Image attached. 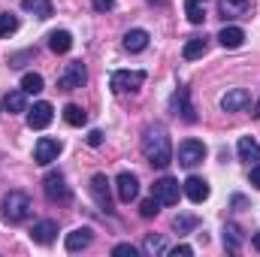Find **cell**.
<instances>
[{
  "label": "cell",
  "mask_w": 260,
  "mask_h": 257,
  "mask_svg": "<svg viewBox=\"0 0 260 257\" xmlns=\"http://www.w3.org/2000/svg\"><path fill=\"white\" fill-rule=\"evenodd\" d=\"M43 85H46V82H43L40 73H24V76H21V91H24V94H40Z\"/></svg>",
  "instance_id": "83f0119b"
},
{
  "label": "cell",
  "mask_w": 260,
  "mask_h": 257,
  "mask_svg": "<svg viewBox=\"0 0 260 257\" xmlns=\"http://www.w3.org/2000/svg\"><path fill=\"white\" fill-rule=\"evenodd\" d=\"M142 251H145L148 257L167 254V242H164V236H154V233H148V236H145V242H142Z\"/></svg>",
  "instance_id": "484cf974"
},
{
  "label": "cell",
  "mask_w": 260,
  "mask_h": 257,
  "mask_svg": "<svg viewBox=\"0 0 260 257\" xmlns=\"http://www.w3.org/2000/svg\"><path fill=\"white\" fill-rule=\"evenodd\" d=\"M115 191H118V200H121V203H133V200L139 197V179H136L133 173H118Z\"/></svg>",
  "instance_id": "9a60e30c"
},
{
  "label": "cell",
  "mask_w": 260,
  "mask_h": 257,
  "mask_svg": "<svg viewBox=\"0 0 260 257\" xmlns=\"http://www.w3.org/2000/svg\"><path fill=\"white\" fill-rule=\"evenodd\" d=\"M64 121H67V124H73V127H82V124L88 121V115H85V109H82V106L67 103V106H64Z\"/></svg>",
  "instance_id": "4316f807"
},
{
  "label": "cell",
  "mask_w": 260,
  "mask_h": 257,
  "mask_svg": "<svg viewBox=\"0 0 260 257\" xmlns=\"http://www.w3.org/2000/svg\"><path fill=\"white\" fill-rule=\"evenodd\" d=\"M49 49H52L55 55H67V52L73 49V34H70V30H52V34H49Z\"/></svg>",
  "instance_id": "44dd1931"
},
{
  "label": "cell",
  "mask_w": 260,
  "mask_h": 257,
  "mask_svg": "<svg viewBox=\"0 0 260 257\" xmlns=\"http://www.w3.org/2000/svg\"><path fill=\"white\" fill-rule=\"evenodd\" d=\"M139 212H142V218H154V215L160 212V203H157V200L151 197V200H145V203L139 206Z\"/></svg>",
  "instance_id": "4dcf8cb0"
},
{
  "label": "cell",
  "mask_w": 260,
  "mask_h": 257,
  "mask_svg": "<svg viewBox=\"0 0 260 257\" xmlns=\"http://www.w3.org/2000/svg\"><path fill=\"white\" fill-rule=\"evenodd\" d=\"M179 167H185V170H194L197 164H203L206 160V145L200 142V139H185L182 145H179Z\"/></svg>",
  "instance_id": "8992f818"
},
{
  "label": "cell",
  "mask_w": 260,
  "mask_h": 257,
  "mask_svg": "<svg viewBox=\"0 0 260 257\" xmlns=\"http://www.w3.org/2000/svg\"><path fill=\"white\" fill-rule=\"evenodd\" d=\"M185 15L191 24H203L206 18V0H185Z\"/></svg>",
  "instance_id": "d4e9b609"
},
{
  "label": "cell",
  "mask_w": 260,
  "mask_h": 257,
  "mask_svg": "<svg viewBox=\"0 0 260 257\" xmlns=\"http://www.w3.org/2000/svg\"><path fill=\"white\" fill-rule=\"evenodd\" d=\"M142 154L151 167L167 170L173 164V142H170V130L164 127L160 121L148 124L142 130Z\"/></svg>",
  "instance_id": "6da1fadb"
},
{
  "label": "cell",
  "mask_w": 260,
  "mask_h": 257,
  "mask_svg": "<svg viewBox=\"0 0 260 257\" xmlns=\"http://www.w3.org/2000/svg\"><path fill=\"white\" fill-rule=\"evenodd\" d=\"M30 212H34V206H30V197L24 191H9L0 203V215L6 224H21L30 218Z\"/></svg>",
  "instance_id": "7a4b0ae2"
},
{
  "label": "cell",
  "mask_w": 260,
  "mask_h": 257,
  "mask_svg": "<svg viewBox=\"0 0 260 257\" xmlns=\"http://www.w3.org/2000/svg\"><path fill=\"white\" fill-rule=\"evenodd\" d=\"M218 43H221L224 49H239V46L245 43V30H242V27H236V24H227V27H221Z\"/></svg>",
  "instance_id": "ac0fdd59"
},
{
  "label": "cell",
  "mask_w": 260,
  "mask_h": 257,
  "mask_svg": "<svg viewBox=\"0 0 260 257\" xmlns=\"http://www.w3.org/2000/svg\"><path fill=\"white\" fill-rule=\"evenodd\" d=\"M91 3H94V9H97V12H109V9L115 6V0H91Z\"/></svg>",
  "instance_id": "e575fe53"
},
{
  "label": "cell",
  "mask_w": 260,
  "mask_h": 257,
  "mask_svg": "<svg viewBox=\"0 0 260 257\" xmlns=\"http://www.w3.org/2000/svg\"><path fill=\"white\" fill-rule=\"evenodd\" d=\"M15 30H18V18L12 12H0V40L3 37H12Z\"/></svg>",
  "instance_id": "f546056e"
},
{
  "label": "cell",
  "mask_w": 260,
  "mask_h": 257,
  "mask_svg": "<svg viewBox=\"0 0 260 257\" xmlns=\"http://www.w3.org/2000/svg\"><path fill=\"white\" fill-rule=\"evenodd\" d=\"M148 30H142V27H133L124 34V49H127L130 55H139V52H145L148 49Z\"/></svg>",
  "instance_id": "e0dca14e"
},
{
  "label": "cell",
  "mask_w": 260,
  "mask_h": 257,
  "mask_svg": "<svg viewBox=\"0 0 260 257\" xmlns=\"http://www.w3.org/2000/svg\"><path fill=\"white\" fill-rule=\"evenodd\" d=\"M167 254L170 257H191L194 248H191V245H176V248H167Z\"/></svg>",
  "instance_id": "d6a6232c"
},
{
  "label": "cell",
  "mask_w": 260,
  "mask_h": 257,
  "mask_svg": "<svg viewBox=\"0 0 260 257\" xmlns=\"http://www.w3.org/2000/svg\"><path fill=\"white\" fill-rule=\"evenodd\" d=\"M251 185H254V188H260V160L251 167Z\"/></svg>",
  "instance_id": "d590c367"
},
{
  "label": "cell",
  "mask_w": 260,
  "mask_h": 257,
  "mask_svg": "<svg viewBox=\"0 0 260 257\" xmlns=\"http://www.w3.org/2000/svg\"><path fill=\"white\" fill-rule=\"evenodd\" d=\"M236 151H239V160H248V164H251V160L257 164L260 160V145L251 139V136H242L239 145H236Z\"/></svg>",
  "instance_id": "cb8c5ba5"
},
{
  "label": "cell",
  "mask_w": 260,
  "mask_h": 257,
  "mask_svg": "<svg viewBox=\"0 0 260 257\" xmlns=\"http://www.w3.org/2000/svg\"><path fill=\"white\" fill-rule=\"evenodd\" d=\"M21 9L24 12H30V15H37L40 21H46V18H52V0H21Z\"/></svg>",
  "instance_id": "603a6c76"
},
{
  "label": "cell",
  "mask_w": 260,
  "mask_h": 257,
  "mask_svg": "<svg viewBox=\"0 0 260 257\" xmlns=\"http://www.w3.org/2000/svg\"><path fill=\"white\" fill-rule=\"evenodd\" d=\"M233 206H236V212H239V209H245L248 203H245V197H239V194H236V197H233Z\"/></svg>",
  "instance_id": "8d00e7d4"
},
{
  "label": "cell",
  "mask_w": 260,
  "mask_h": 257,
  "mask_svg": "<svg viewBox=\"0 0 260 257\" xmlns=\"http://www.w3.org/2000/svg\"><path fill=\"white\" fill-rule=\"evenodd\" d=\"M170 112L173 115H182V121L194 124L197 121V109L191 106V91L188 88H176L173 97H170Z\"/></svg>",
  "instance_id": "52a82bcc"
},
{
  "label": "cell",
  "mask_w": 260,
  "mask_h": 257,
  "mask_svg": "<svg viewBox=\"0 0 260 257\" xmlns=\"http://www.w3.org/2000/svg\"><path fill=\"white\" fill-rule=\"evenodd\" d=\"M112 254H115V257H136L139 251H136L130 242H121V245H115V248H112Z\"/></svg>",
  "instance_id": "1f68e13d"
},
{
  "label": "cell",
  "mask_w": 260,
  "mask_h": 257,
  "mask_svg": "<svg viewBox=\"0 0 260 257\" xmlns=\"http://www.w3.org/2000/svg\"><path fill=\"white\" fill-rule=\"evenodd\" d=\"M61 139H52V136H40L37 139V145H34V160L40 164V167H49L52 160H58V154H61Z\"/></svg>",
  "instance_id": "9c48e42d"
},
{
  "label": "cell",
  "mask_w": 260,
  "mask_h": 257,
  "mask_svg": "<svg viewBox=\"0 0 260 257\" xmlns=\"http://www.w3.org/2000/svg\"><path fill=\"white\" fill-rule=\"evenodd\" d=\"M43 191H46V197H49V203H70V200H73V191H70V185H67V179H64L61 170L46 173Z\"/></svg>",
  "instance_id": "3957f363"
},
{
  "label": "cell",
  "mask_w": 260,
  "mask_h": 257,
  "mask_svg": "<svg viewBox=\"0 0 260 257\" xmlns=\"http://www.w3.org/2000/svg\"><path fill=\"white\" fill-rule=\"evenodd\" d=\"M142 82H145V73L142 70H115L112 79H109V88L115 94H133V91L142 88Z\"/></svg>",
  "instance_id": "277c9868"
},
{
  "label": "cell",
  "mask_w": 260,
  "mask_h": 257,
  "mask_svg": "<svg viewBox=\"0 0 260 257\" xmlns=\"http://www.w3.org/2000/svg\"><path fill=\"white\" fill-rule=\"evenodd\" d=\"M88 82V70L82 61H70L64 67V73H61V79H58V88L61 91H76V88H82Z\"/></svg>",
  "instance_id": "ba28073f"
},
{
  "label": "cell",
  "mask_w": 260,
  "mask_h": 257,
  "mask_svg": "<svg viewBox=\"0 0 260 257\" xmlns=\"http://www.w3.org/2000/svg\"><path fill=\"white\" fill-rule=\"evenodd\" d=\"M251 115H254V118H260V100L254 103V112H251Z\"/></svg>",
  "instance_id": "74e56055"
},
{
  "label": "cell",
  "mask_w": 260,
  "mask_h": 257,
  "mask_svg": "<svg viewBox=\"0 0 260 257\" xmlns=\"http://www.w3.org/2000/svg\"><path fill=\"white\" fill-rule=\"evenodd\" d=\"M209 52V40L206 37H191L188 43H185V49H182V58L185 61H197V58H203Z\"/></svg>",
  "instance_id": "7402d4cb"
},
{
  "label": "cell",
  "mask_w": 260,
  "mask_h": 257,
  "mask_svg": "<svg viewBox=\"0 0 260 257\" xmlns=\"http://www.w3.org/2000/svg\"><path fill=\"white\" fill-rule=\"evenodd\" d=\"M55 236H58V221H52V218H43V221H37L30 227V239L37 245H52Z\"/></svg>",
  "instance_id": "5bb4252c"
},
{
  "label": "cell",
  "mask_w": 260,
  "mask_h": 257,
  "mask_svg": "<svg viewBox=\"0 0 260 257\" xmlns=\"http://www.w3.org/2000/svg\"><path fill=\"white\" fill-rule=\"evenodd\" d=\"M182 194H185L191 203H206L209 194H212V188H209L206 179H200V176H188V179L182 182Z\"/></svg>",
  "instance_id": "4fadbf2b"
},
{
  "label": "cell",
  "mask_w": 260,
  "mask_h": 257,
  "mask_svg": "<svg viewBox=\"0 0 260 257\" xmlns=\"http://www.w3.org/2000/svg\"><path fill=\"white\" fill-rule=\"evenodd\" d=\"M224 3H236V6H242V3H248V0H224Z\"/></svg>",
  "instance_id": "ab89813d"
},
{
  "label": "cell",
  "mask_w": 260,
  "mask_h": 257,
  "mask_svg": "<svg viewBox=\"0 0 260 257\" xmlns=\"http://www.w3.org/2000/svg\"><path fill=\"white\" fill-rule=\"evenodd\" d=\"M254 248L260 251V233H254Z\"/></svg>",
  "instance_id": "f35d334b"
},
{
  "label": "cell",
  "mask_w": 260,
  "mask_h": 257,
  "mask_svg": "<svg viewBox=\"0 0 260 257\" xmlns=\"http://www.w3.org/2000/svg\"><path fill=\"white\" fill-rule=\"evenodd\" d=\"M3 109L9 112V115H15V112H27V94L18 88V91H6V97H3Z\"/></svg>",
  "instance_id": "d6986e66"
},
{
  "label": "cell",
  "mask_w": 260,
  "mask_h": 257,
  "mask_svg": "<svg viewBox=\"0 0 260 257\" xmlns=\"http://www.w3.org/2000/svg\"><path fill=\"white\" fill-rule=\"evenodd\" d=\"M91 242H94V230H91V227H76L73 233H67V239H64V245H67V251H70V254L85 251Z\"/></svg>",
  "instance_id": "2e32d148"
},
{
  "label": "cell",
  "mask_w": 260,
  "mask_h": 257,
  "mask_svg": "<svg viewBox=\"0 0 260 257\" xmlns=\"http://www.w3.org/2000/svg\"><path fill=\"white\" fill-rule=\"evenodd\" d=\"M91 197H94V203L103 209V212H112V194H109V179L103 176V173H97V176H91Z\"/></svg>",
  "instance_id": "8fae6325"
},
{
  "label": "cell",
  "mask_w": 260,
  "mask_h": 257,
  "mask_svg": "<svg viewBox=\"0 0 260 257\" xmlns=\"http://www.w3.org/2000/svg\"><path fill=\"white\" fill-rule=\"evenodd\" d=\"M251 106V94L245 88H230L224 97H221V109L224 112H242Z\"/></svg>",
  "instance_id": "7c38bea8"
},
{
  "label": "cell",
  "mask_w": 260,
  "mask_h": 257,
  "mask_svg": "<svg viewBox=\"0 0 260 257\" xmlns=\"http://www.w3.org/2000/svg\"><path fill=\"white\" fill-rule=\"evenodd\" d=\"M242 242H245L242 227H239V224H224V248L236 254V251L242 248Z\"/></svg>",
  "instance_id": "ffe728a7"
},
{
  "label": "cell",
  "mask_w": 260,
  "mask_h": 257,
  "mask_svg": "<svg viewBox=\"0 0 260 257\" xmlns=\"http://www.w3.org/2000/svg\"><path fill=\"white\" fill-rule=\"evenodd\" d=\"M52 118H55V109L46 100H40V103H34V109H27V127L30 130H46L52 124Z\"/></svg>",
  "instance_id": "30bf717a"
},
{
  "label": "cell",
  "mask_w": 260,
  "mask_h": 257,
  "mask_svg": "<svg viewBox=\"0 0 260 257\" xmlns=\"http://www.w3.org/2000/svg\"><path fill=\"white\" fill-rule=\"evenodd\" d=\"M88 145H91V148L103 145V133H100V130H91V133H88Z\"/></svg>",
  "instance_id": "836d02e7"
},
{
  "label": "cell",
  "mask_w": 260,
  "mask_h": 257,
  "mask_svg": "<svg viewBox=\"0 0 260 257\" xmlns=\"http://www.w3.org/2000/svg\"><path fill=\"white\" fill-rule=\"evenodd\" d=\"M173 227H176L179 236H185V233H191V230L200 227V218H197V215H179V218L173 221Z\"/></svg>",
  "instance_id": "f1b7e54d"
},
{
  "label": "cell",
  "mask_w": 260,
  "mask_h": 257,
  "mask_svg": "<svg viewBox=\"0 0 260 257\" xmlns=\"http://www.w3.org/2000/svg\"><path fill=\"white\" fill-rule=\"evenodd\" d=\"M151 197H154L160 206H176V203H179V197H182L179 179H173V176H164V179H157V182L151 185Z\"/></svg>",
  "instance_id": "5b68a950"
}]
</instances>
